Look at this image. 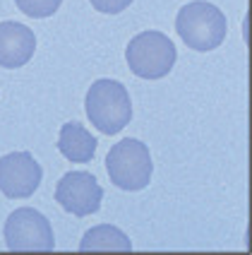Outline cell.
Segmentation results:
<instances>
[{
    "label": "cell",
    "mask_w": 252,
    "mask_h": 255,
    "mask_svg": "<svg viewBox=\"0 0 252 255\" xmlns=\"http://www.w3.org/2000/svg\"><path fill=\"white\" fill-rule=\"evenodd\" d=\"M226 14L207 0H192L175 17V31L192 51H214L226 39Z\"/></svg>",
    "instance_id": "cell-1"
},
{
    "label": "cell",
    "mask_w": 252,
    "mask_h": 255,
    "mask_svg": "<svg viewBox=\"0 0 252 255\" xmlns=\"http://www.w3.org/2000/svg\"><path fill=\"white\" fill-rule=\"evenodd\" d=\"M86 116L103 135H115L132 121V101L115 80H96L86 92Z\"/></svg>",
    "instance_id": "cell-2"
},
{
    "label": "cell",
    "mask_w": 252,
    "mask_h": 255,
    "mask_svg": "<svg viewBox=\"0 0 252 255\" xmlns=\"http://www.w3.org/2000/svg\"><path fill=\"white\" fill-rule=\"evenodd\" d=\"M106 171L113 185H118L120 190H130V193L144 190L154 173L149 147L135 137L115 142L106 156Z\"/></svg>",
    "instance_id": "cell-3"
},
{
    "label": "cell",
    "mask_w": 252,
    "mask_h": 255,
    "mask_svg": "<svg viewBox=\"0 0 252 255\" xmlns=\"http://www.w3.org/2000/svg\"><path fill=\"white\" fill-rule=\"evenodd\" d=\"M125 60L132 75L142 80H161L173 70L178 51L164 31H142L127 43Z\"/></svg>",
    "instance_id": "cell-4"
},
{
    "label": "cell",
    "mask_w": 252,
    "mask_h": 255,
    "mask_svg": "<svg viewBox=\"0 0 252 255\" xmlns=\"http://www.w3.org/2000/svg\"><path fill=\"white\" fill-rule=\"evenodd\" d=\"M5 243L7 248L19 253V251H41L48 253L56 248L53 229L51 222L34 207H19L14 210L7 222H5Z\"/></svg>",
    "instance_id": "cell-5"
},
{
    "label": "cell",
    "mask_w": 252,
    "mask_h": 255,
    "mask_svg": "<svg viewBox=\"0 0 252 255\" xmlns=\"http://www.w3.org/2000/svg\"><path fill=\"white\" fill-rule=\"evenodd\" d=\"M43 178L41 164L29 152H12L0 156V193L10 200L31 198Z\"/></svg>",
    "instance_id": "cell-6"
},
{
    "label": "cell",
    "mask_w": 252,
    "mask_h": 255,
    "mask_svg": "<svg viewBox=\"0 0 252 255\" xmlns=\"http://www.w3.org/2000/svg\"><path fill=\"white\" fill-rule=\"evenodd\" d=\"M56 200L65 212L75 217H89L98 212L103 188L98 185L96 176H91L89 171H70L58 181Z\"/></svg>",
    "instance_id": "cell-7"
},
{
    "label": "cell",
    "mask_w": 252,
    "mask_h": 255,
    "mask_svg": "<svg viewBox=\"0 0 252 255\" xmlns=\"http://www.w3.org/2000/svg\"><path fill=\"white\" fill-rule=\"evenodd\" d=\"M36 51V36L27 24L19 22H0V65L2 68H22L27 65Z\"/></svg>",
    "instance_id": "cell-8"
},
{
    "label": "cell",
    "mask_w": 252,
    "mask_h": 255,
    "mask_svg": "<svg viewBox=\"0 0 252 255\" xmlns=\"http://www.w3.org/2000/svg\"><path fill=\"white\" fill-rule=\"evenodd\" d=\"M96 137L82 126V123H65L60 128L58 149L68 161L75 164H89L96 154Z\"/></svg>",
    "instance_id": "cell-9"
},
{
    "label": "cell",
    "mask_w": 252,
    "mask_h": 255,
    "mask_svg": "<svg viewBox=\"0 0 252 255\" xmlns=\"http://www.w3.org/2000/svg\"><path fill=\"white\" fill-rule=\"evenodd\" d=\"M80 251L89 253V251H123L130 253L132 243L120 229L111 227V224H98V227L89 229L80 241Z\"/></svg>",
    "instance_id": "cell-10"
},
{
    "label": "cell",
    "mask_w": 252,
    "mask_h": 255,
    "mask_svg": "<svg viewBox=\"0 0 252 255\" xmlns=\"http://www.w3.org/2000/svg\"><path fill=\"white\" fill-rule=\"evenodd\" d=\"M17 7L27 17L41 19V17H51L58 12V7L63 5V0H14Z\"/></svg>",
    "instance_id": "cell-11"
},
{
    "label": "cell",
    "mask_w": 252,
    "mask_h": 255,
    "mask_svg": "<svg viewBox=\"0 0 252 255\" xmlns=\"http://www.w3.org/2000/svg\"><path fill=\"white\" fill-rule=\"evenodd\" d=\"M98 12H106V14H118L123 12L125 7H130L132 0H89Z\"/></svg>",
    "instance_id": "cell-12"
}]
</instances>
